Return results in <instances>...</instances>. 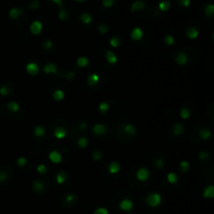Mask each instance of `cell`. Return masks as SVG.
Instances as JSON below:
<instances>
[{
	"label": "cell",
	"instance_id": "6f0895ef",
	"mask_svg": "<svg viewBox=\"0 0 214 214\" xmlns=\"http://www.w3.org/2000/svg\"><path fill=\"white\" fill-rule=\"evenodd\" d=\"M74 1H76V2H84L85 0H74Z\"/></svg>",
	"mask_w": 214,
	"mask_h": 214
},
{
	"label": "cell",
	"instance_id": "d4e9b609",
	"mask_svg": "<svg viewBox=\"0 0 214 214\" xmlns=\"http://www.w3.org/2000/svg\"><path fill=\"white\" fill-rule=\"evenodd\" d=\"M88 64H89V59L85 56H80V58H77V60H76V65H77L78 67H82V68L87 67Z\"/></svg>",
	"mask_w": 214,
	"mask_h": 214
},
{
	"label": "cell",
	"instance_id": "52a82bcc",
	"mask_svg": "<svg viewBox=\"0 0 214 214\" xmlns=\"http://www.w3.org/2000/svg\"><path fill=\"white\" fill-rule=\"evenodd\" d=\"M133 207H134V203L131 200H128V198H124L119 203V208L123 211H128H128L132 210Z\"/></svg>",
	"mask_w": 214,
	"mask_h": 214
},
{
	"label": "cell",
	"instance_id": "83f0119b",
	"mask_svg": "<svg viewBox=\"0 0 214 214\" xmlns=\"http://www.w3.org/2000/svg\"><path fill=\"white\" fill-rule=\"evenodd\" d=\"M8 110L13 113L18 112V111L20 110V104L17 101H10L8 104Z\"/></svg>",
	"mask_w": 214,
	"mask_h": 214
},
{
	"label": "cell",
	"instance_id": "9c48e42d",
	"mask_svg": "<svg viewBox=\"0 0 214 214\" xmlns=\"http://www.w3.org/2000/svg\"><path fill=\"white\" fill-rule=\"evenodd\" d=\"M39 70H40L39 66L35 62H30L26 65V71H27V73L30 74V75H37V74L39 73Z\"/></svg>",
	"mask_w": 214,
	"mask_h": 214
},
{
	"label": "cell",
	"instance_id": "ba28073f",
	"mask_svg": "<svg viewBox=\"0 0 214 214\" xmlns=\"http://www.w3.org/2000/svg\"><path fill=\"white\" fill-rule=\"evenodd\" d=\"M43 71L46 74H59L58 70H56V65L52 62L45 64L44 67H43Z\"/></svg>",
	"mask_w": 214,
	"mask_h": 214
},
{
	"label": "cell",
	"instance_id": "f546056e",
	"mask_svg": "<svg viewBox=\"0 0 214 214\" xmlns=\"http://www.w3.org/2000/svg\"><path fill=\"white\" fill-rule=\"evenodd\" d=\"M45 128H44V126H42V125H37L36 128H34V135L36 137H43L45 135Z\"/></svg>",
	"mask_w": 214,
	"mask_h": 214
},
{
	"label": "cell",
	"instance_id": "d590c367",
	"mask_svg": "<svg viewBox=\"0 0 214 214\" xmlns=\"http://www.w3.org/2000/svg\"><path fill=\"white\" fill-rule=\"evenodd\" d=\"M190 168V164L188 161H181L180 162V169L182 172H187Z\"/></svg>",
	"mask_w": 214,
	"mask_h": 214
},
{
	"label": "cell",
	"instance_id": "7c38bea8",
	"mask_svg": "<svg viewBox=\"0 0 214 214\" xmlns=\"http://www.w3.org/2000/svg\"><path fill=\"white\" fill-rule=\"evenodd\" d=\"M99 83V75L97 73H92L87 77V84L90 87H94Z\"/></svg>",
	"mask_w": 214,
	"mask_h": 214
},
{
	"label": "cell",
	"instance_id": "7402d4cb",
	"mask_svg": "<svg viewBox=\"0 0 214 214\" xmlns=\"http://www.w3.org/2000/svg\"><path fill=\"white\" fill-rule=\"evenodd\" d=\"M198 136L202 140H208L209 138L211 137V131L209 128H203L200 130L198 132Z\"/></svg>",
	"mask_w": 214,
	"mask_h": 214
},
{
	"label": "cell",
	"instance_id": "681fc988",
	"mask_svg": "<svg viewBox=\"0 0 214 214\" xmlns=\"http://www.w3.org/2000/svg\"><path fill=\"white\" fill-rule=\"evenodd\" d=\"M53 46V43H52L51 40H45L43 42V47H44L45 50H50Z\"/></svg>",
	"mask_w": 214,
	"mask_h": 214
},
{
	"label": "cell",
	"instance_id": "ffe728a7",
	"mask_svg": "<svg viewBox=\"0 0 214 214\" xmlns=\"http://www.w3.org/2000/svg\"><path fill=\"white\" fill-rule=\"evenodd\" d=\"M123 131H124V133H125L126 135H128V136H134V135L136 134V132H137V128H136V126H135L134 124L128 123V124L124 125Z\"/></svg>",
	"mask_w": 214,
	"mask_h": 214
},
{
	"label": "cell",
	"instance_id": "4fadbf2b",
	"mask_svg": "<svg viewBox=\"0 0 214 214\" xmlns=\"http://www.w3.org/2000/svg\"><path fill=\"white\" fill-rule=\"evenodd\" d=\"M76 200H77V195L74 193H69L67 195H65L64 197V203L67 206H73L76 203Z\"/></svg>",
	"mask_w": 214,
	"mask_h": 214
},
{
	"label": "cell",
	"instance_id": "6da1fadb",
	"mask_svg": "<svg viewBox=\"0 0 214 214\" xmlns=\"http://www.w3.org/2000/svg\"><path fill=\"white\" fill-rule=\"evenodd\" d=\"M145 202L149 207H152V208L154 207H158L161 204V202H162V196L159 193H157V192H154V193H150L146 196Z\"/></svg>",
	"mask_w": 214,
	"mask_h": 214
},
{
	"label": "cell",
	"instance_id": "3957f363",
	"mask_svg": "<svg viewBox=\"0 0 214 214\" xmlns=\"http://www.w3.org/2000/svg\"><path fill=\"white\" fill-rule=\"evenodd\" d=\"M30 32H32V35H35V36H37V35H40L41 32H42L43 29V24L41 21L39 20H36L34 21L32 24H30Z\"/></svg>",
	"mask_w": 214,
	"mask_h": 214
},
{
	"label": "cell",
	"instance_id": "5bb4252c",
	"mask_svg": "<svg viewBox=\"0 0 214 214\" xmlns=\"http://www.w3.org/2000/svg\"><path fill=\"white\" fill-rule=\"evenodd\" d=\"M145 8V2L143 0H136L132 3L131 6V12H137V11H142Z\"/></svg>",
	"mask_w": 214,
	"mask_h": 214
},
{
	"label": "cell",
	"instance_id": "c3c4849f",
	"mask_svg": "<svg viewBox=\"0 0 214 214\" xmlns=\"http://www.w3.org/2000/svg\"><path fill=\"white\" fill-rule=\"evenodd\" d=\"M101 4H102V6H104V8H112L113 4H114V0H102Z\"/></svg>",
	"mask_w": 214,
	"mask_h": 214
},
{
	"label": "cell",
	"instance_id": "4dcf8cb0",
	"mask_svg": "<svg viewBox=\"0 0 214 214\" xmlns=\"http://www.w3.org/2000/svg\"><path fill=\"white\" fill-rule=\"evenodd\" d=\"M205 12V15H206L207 17H209V18H211V17L214 15V5L212 3H209L208 5L205 8L204 10Z\"/></svg>",
	"mask_w": 214,
	"mask_h": 214
},
{
	"label": "cell",
	"instance_id": "44dd1931",
	"mask_svg": "<svg viewBox=\"0 0 214 214\" xmlns=\"http://www.w3.org/2000/svg\"><path fill=\"white\" fill-rule=\"evenodd\" d=\"M44 189H45V186L41 181L36 180L34 183H32V190L36 192V193H41Z\"/></svg>",
	"mask_w": 214,
	"mask_h": 214
},
{
	"label": "cell",
	"instance_id": "680465c9",
	"mask_svg": "<svg viewBox=\"0 0 214 214\" xmlns=\"http://www.w3.org/2000/svg\"><path fill=\"white\" fill-rule=\"evenodd\" d=\"M128 214H132V213H128Z\"/></svg>",
	"mask_w": 214,
	"mask_h": 214
},
{
	"label": "cell",
	"instance_id": "60d3db41",
	"mask_svg": "<svg viewBox=\"0 0 214 214\" xmlns=\"http://www.w3.org/2000/svg\"><path fill=\"white\" fill-rule=\"evenodd\" d=\"M163 41H164V43L166 45H172L174 44V38L171 36V35H167V36L164 37V39H163Z\"/></svg>",
	"mask_w": 214,
	"mask_h": 214
},
{
	"label": "cell",
	"instance_id": "603a6c76",
	"mask_svg": "<svg viewBox=\"0 0 214 214\" xmlns=\"http://www.w3.org/2000/svg\"><path fill=\"white\" fill-rule=\"evenodd\" d=\"M186 36L187 38L191 39V40H194L198 37V30L196 29L195 27H189L187 28L186 30Z\"/></svg>",
	"mask_w": 214,
	"mask_h": 214
},
{
	"label": "cell",
	"instance_id": "ab89813d",
	"mask_svg": "<svg viewBox=\"0 0 214 214\" xmlns=\"http://www.w3.org/2000/svg\"><path fill=\"white\" fill-rule=\"evenodd\" d=\"M154 164H155V167H156V168H158V169H161V168H163V166H164L165 162H164V160H163L162 158H158V159H156V160H155Z\"/></svg>",
	"mask_w": 214,
	"mask_h": 214
},
{
	"label": "cell",
	"instance_id": "1f68e13d",
	"mask_svg": "<svg viewBox=\"0 0 214 214\" xmlns=\"http://www.w3.org/2000/svg\"><path fill=\"white\" fill-rule=\"evenodd\" d=\"M109 109H110V104L106 101L100 102L99 106H98V110H99V112L102 113V114H106V113L109 111Z\"/></svg>",
	"mask_w": 214,
	"mask_h": 214
},
{
	"label": "cell",
	"instance_id": "9a60e30c",
	"mask_svg": "<svg viewBox=\"0 0 214 214\" xmlns=\"http://www.w3.org/2000/svg\"><path fill=\"white\" fill-rule=\"evenodd\" d=\"M106 60L108 61L110 64H116L117 61H118V58H117L116 53H114V51H112V50H107Z\"/></svg>",
	"mask_w": 214,
	"mask_h": 214
},
{
	"label": "cell",
	"instance_id": "e0dca14e",
	"mask_svg": "<svg viewBox=\"0 0 214 214\" xmlns=\"http://www.w3.org/2000/svg\"><path fill=\"white\" fill-rule=\"evenodd\" d=\"M172 133H173L174 136H181L185 133V128L183 124L179 123L176 122V124L173 125V128H172Z\"/></svg>",
	"mask_w": 214,
	"mask_h": 214
},
{
	"label": "cell",
	"instance_id": "11a10c76",
	"mask_svg": "<svg viewBox=\"0 0 214 214\" xmlns=\"http://www.w3.org/2000/svg\"><path fill=\"white\" fill-rule=\"evenodd\" d=\"M78 128H80V131H85L87 128H88V124H87L86 122H80V125H78Z\"/></svg>",
	"mask_w": 214,
	"mask_h": 214
},
{
	"label": "cell",
	"instance_id": "9f6ffc18",
	"mask_svg": "<svg viewBox=\"0 0 214 214\" xmlns=\"http://www.w3.org/2000/svg\"><path fill=\"white\" fill-rule=\"evenodd\" d=\"M52 2H54L56 4H58L59 6H61L62 8V5H63V0H51Z\"/></svg>",
	"mask_w": 214,
	"mask_h": 214
},
{
	"label": "cell",
	"instance_id": "f907efd6",
	"mask_svg": "<svg viewBox=\"0 0 214 214\" xmlns=\"http://www.w3.org/2000/svg\"><path fill=\"white\" fill-rule=\"evenodd\" d=\"M93 214H109L108 209L104 208V207H99V208L95 209Z\"/></svg>",
	"mask_w": 214,
	"mask_h": 214
},
{
	"label": "cell",
	"instance_id": "74e56055",
	"mask_svg": "<svg viewBox=\"0 0 214 214\" xmlns=\"http://www.w3.org/2000/svg\"><path fill=\"white\" fill-rule=\"evenodd\" d=\"M110 45L113 48H117L120 45V39L118 38V37H113V38H111Z\"/></svg>",
	"mask_w": 214,
	"mask_h": 214
},
{
	"label": "cell",
	"instance_id": "7bdbcfd3",
	"mask_svg": "<svg viewBox=\"0 0 214 214\" xmlns=\"http://www.w3.org/2000/svg\"><path fill=\"white\" fill-rule=\"evenodd\" d=\"M37 170H38V172L40 174H44L48 171V168L45 164H39L38 166H37Z\"/></svg>",
	"mask_w": 214,
	"mask_h": 214
},
{
	"label": "cell",
	"instance_id": "816d5d0a",
	"mask_svg": "<svg viewBox=\"0 0 214 214\" xmlns=\"http://www.w3.org/2000/svg\"><path fill=\"white\" fill-rule=\"evenodd\" d=\"M39 8H40V1L39 0H32V3L29 4V8H32V10H37Z\"/></svg>",
	"mask_w": 214,
	"mask_h": 214
},
{
	"label": "cell",
	"instance_id": "cb8c5ba5",
	"mask_svg": "<svg viewBox=\"0 0 214 214\" xmlns=\"http://www.w3.org/2000/svg\"><path fill=\"white\" fill-rule=\"evenodd\" d=\"M56 182H58V184L59 185H62V184H64L65 182H66V180H67V173L65 171H59L58 172V174H56Z\"/></svg>",
	"mask_w": 214,
	"mask_h": 214
},
{
	"label": "cell",
	"instance_id": "f35d334b",
	"mask_svg": "<svg viewBox=\"0 0 214 214\" xmlns=\"http://www.w3.org/2000/svg\"><path fill=\"white\" fill-rule=\"evenodd\" d=\"M59 18L62 21L67 20V18H68V12H67L66 10H64V8H62V10L59 12Z\"/></svg>",
	"mask_w": 214,
	"mask_h": 214
},
{
	"label": "cell",
	"instance_id": "836d02e7",
	"mask_svg": "<svg viewBox=\"0 0 214 214\" xmlns=\"http://www.w3.org/2000/svg\"><path fill=\"white\" fill-rule=\"evenodd\" d=\"M167 181L170 184H176V183L178 182V176H176V173H174V172H169V173L167 174Z\"/></svg>",
	"mask_w": 214,
	"mask_h": 214
},
{
	"label": "cell",
	"instance_id": "ee69618b",
	"mask_svg": "<svg viewBox=\"0 0 214 214\" xmlns=\"http://www.w3.org/2000/svg\"><path fill=\"white\" fill-rule=\"evenodd\" d=\"M26 164H27V160H26L25 157H19V158L17 159V165H18L19 167H24Z\"/></svg>",
	"mask_w": 214,
	"mask_h": 214
},
{
	"label": "cell",
	"instance_id": "d6a6232c",
	"mask_svg": "<svg viewBox=\"0 0 214 214\" xmlns=\"http://www.w3.org/2000/svg\"><path fill=\"white\" fill-rule=\"evenodd\" d=\"M190 115H191L190 110H189V109H187V108H183L182 110L180 111V116H181V118L184 119V120L188 119L189 117H190Z\"/></svg>",
	"mask_w": 214,
	"mask_h": 214
},
{
	"label": "cell",
	"instance_id": "2e32d148",
	"mask_svg": "<svg viewBox=\"0 0 214 214\" xmlns=\"http://www.w3.org/2000/svg\"><path fill=\"white\" fill-rule=\"evenodd\" d=\"M23 13V10L22 8H13L10 10L8 12V16H10L11 19H18L20 17V15Z\"/></svg>",
	"mask_w": 214,
	"mask_h": 214
},
{
	"label": "cell",
	"instance_id": "bcb514c9",
	"mask_svg": "<svg viewBox=\"0 0 214 214\" xmlns=\"http://www.w3.org/2000/svg\"><path fill=\"white\" fill-rule=\"evenodd\" d=\"M11 93V90L8 86H2L0 87V95L2 96H8Z\"/></svg>",
	"mask_w": 214,
	"mask_h": 214
},
{
	"label": "cell",
	"instance_id": "e575fe53",
	"mask_svg": "<svg viewBox=\"0 0 214 214\" xmlns=\"http://www.w3.org/2000/svg\"><path fill=\"white\" fill-rule=\"evenodd\" d=\"M77 145L80 148H86L88 146V139L86 137H80L77 140Z\"/></svg>",
	"mask_w": 214,
	"mask_h": 214
},
{
	"label": "cell",
	"instance_id": "4316f807",
	"mask_svg": "<svg viewBox=\"0 0 214 214\" xmlns=\"http://www.w3.org/2000/svg\"><path fill=\"white\" fill-rule=\"evenodd\" d=\"M80 19L84 24H90L93 20L92 16H91L89 13H83V14L80 16Z\"/></svg>",
	"mask_w": 214,
	"mask_h": 214
},
{
	"label": "cell",
	"instance_id": "f6af8a7d",
	"mask_svg": "<svg viewBox=\"0 0 214 214\" xmlns=\"http://www.w3.org/2000/svg\"><path fill=\"white\" fill-rule=\"evenodd\" d=\"M198 158H200L202 161H207V160H209V158H210V155H209V152H205V150H202V152L198 154Z\"/></svg>",
	"mask_w": 214,
	"mask_h": 214
},
{
	"label": "cell",
	"instance_id": "8fae6325",
	"mask_svg": "<svg viewBox=\"0 0 214 214\" xmlns=\"http://www.w3.org/2000/svg\"><path fill=\"white\" fill-rule=\"evenodd\" d=\"M53 135L54 137L58 139H64L67 135V131L66 128H64L63 126H56L53 131Z\"/></svg>",
	"mask_w": 214,
	"mask_h": 214
},
{
	"label": "cell",
	"instance_id": "ac0fdd59",
	"mask_svg": "<svg viewBox=\"0 0 214 214\" xmlns=\"http://www.w3.org/2000/svg\"><path fill=\"white\" fill-rule=\"evenodd\" d=\"M108 170H109V172H110L111 174L118 173L119 170H120V164L118 162H116V161H113V162H111L110 164H109Z\"/></svg>",
	"mask_w": 214,
	"mask_h": 214
},
{
	"label": "cell",
	"instance_id": "7a4b0ae2",
	"mask_svg": "<svg viewBox=\"0 0 214 214\" xmlns=\"http://www.w3.org/2000/svg\"><path fill=\"white\" fill-rule=\"evenodd\" d=\"M107 131H108L107 125L102 123H96L92 128V132L94 133V135H96V136H104L107 133Z\"/></svg>",
	"mask_w": 214,
	"mask_h": 214
},
{
	"label": "cell",
	"instance_id": "8992f818",
	"mask_svg": "<svg viewBox=\"0 0 214 214\" xmlns=\"http://www.w3.org/2000/svg\"><path fill=\"white\" fill-rule=\"evenodd\" d=\"M48 158H49V160L51 161L52 163H54V164H59V163H61L63 160L62 155H61L58 150H51V152H49V155H48Z\"/></svg>",
	"mask_w": 214,
	"mask_h": 214
},
{
	"label": "cell",
	"instance_id": "7dc6e473",
	"mask_svg": "<svg viewBox=\"0 0 214 214\" xmlns=\"http://www.w3.org/2000/svg\"><path fill=\"white\" fill-rule=\"evenodd\" d=\"M8 179V172L6 170H0V182H5Z\"/></svg>",
	"mask_w": 214,
	"mask_h": 214
},
{
	"label": "cell",
	"instance_id": "5b68a950",
	"mask_svg": "<svg viewBox=\"0 0 214 214\" xmlns=\"http://www.w3.org/2000/svg\"><path fill=\"white\" fill-rule=\"evenodd\" d=\"M174 61L178 65H186L187 62H188V56H187L185 52L181 51V52H178L174 56Z\"/></svg>",
	"mask_w": 214,
	"mask_h": 214
},
{
	"label": "cell",
	"instance_id": "30bf717a",
	"mask_svg": "<svg viewBox=\"0 0 214 214\" xmlns=\"http://www.w3.org/2000/svg\"><path fill=\"white\" fill-rule=\"evenodd\" d=\"M142 37H143V30L140 27H135L131 32V38H132V40L139 41L142 39Z\"/></svg>",
	"mask_w": 214,
	"mask_h": 214
},
{
	"label": "cell",
	"instance_id": "f1b7e54d",
	"mask_svg": "<svg viewBox=\"0 0 214 214\" xmlns=\"http://www.w3.org/2000/svg\"><path fill=\"white\" fill-rule=\"evenodd\" d=\"M170 6H171V4H170V2L168 0H163V1H161L159 3V10L161 12H167V11L170 10Z\"/></svg>",
	"mask_w": 214,
	"mask_h": 214
},
{
	"label": "cell",
	"instance_id": "8d00e7d4",
	"mask_svg": "<svg viewBox=\"0 0 214 214\" xmlns=\"http://www.w3.org/2000/svg\"><path fill=\"white\" fill-rule=\"evenodd\" d=\"M98 32H100L101 35H104L109 32V25L106 23H100L98 25Z\"/></svg>",
	"mask_w": 214,
	"mask_h": 214
},
{
	"label": "cell",
	"instance_id": "f5cc1de1",
	"mask_svg": "<svg viewBox=\"0 0 214 214\" xmlns=\"http://www.w3.org/2000/svg\"><path fill=\"white\" fill-rule=\"evenodd\" d=\"M64 77L67 78L68 80H74V77H75V73H74V72H68V73L64 74Z\"/></svg>",
	"mask_w": 214,
	"mask_h": 214
},
{
	"label": "cell",
	"instance_id": "db71d44e",
	"mask_svg": "<svg viewBox=\"0 0 214 214\" xmlns=\"http://www.w3.org/2000/svg\"><path fill=\"white\" fill-rule=\"evenodd\" d=\"M179 2H180L181 5L184 6V8H187V6H189V5H190V3H191L190 0H180Z\"/></svg>",
	"mask_w": 214,
	"mask_h": 214
},
{
	"label": "cell",
	"instance_id": "b9f144b4",
	"mask_svg": "<svg viewBox=\"0 0 214 214\" xmlns=\"http://www.w3.org/2000/svg\"><path fill=\"white\" fill-rule=\"evenodd\" d=\"M101 157H102V155H101V152H100V150L95 149L92 152V158L94 161H99L100 159H101Z\"/></svg>",
	"mask_w": 214,
	"mask_h": 214
},
{
	"label": "cell",
	"instance_id": "d6986e66",
	"mask_svg": "<svg viewBox=\"0 0 214 214\" xmlns=\"http://www.w3.org/2000/svg\"><path fill=\"white\" fill-rule=\"evenodd\" d=\"M203 196L205 198H213L214 197V186L213 185H209L203 191Z\"/></svg>",
	"mask_w": 214,
	"mask_h": 214
},
{
	"label": "cell",
	"instance_id": "484cf974",
	"mask_svg": "<svg viewBox=\"0 0 214 214\" xmlns=\"http://www.w3.org/2000/svg\"><path fill=\"white\" fill-rule=\"evenodd\" d=\"M52 97H53V99L56 100V101H61V100H63L65 97L64 91L61 90V89H56L53 92V94H52Z\"/></svg>",
	"mask_w": 214,
	"mask_h": 214
},
{
	"label": "cell",
	"instance_id": "277c9868",
	"mask_svg": "<svg viewBox=\"0 0 214 214\" xmlns=\"http://www.w3.org/2000/svg\"><path fill=\"white\" fill-rule=\"evenodd\" d=\"M136 176L139 181H141V182H145V181L148 180V178H149V170L145 167L139 168L138 171H137V173H136Z\"/></svg>",
	"mask_w": 214,
	"mask_h": 214
}]
</instances>
